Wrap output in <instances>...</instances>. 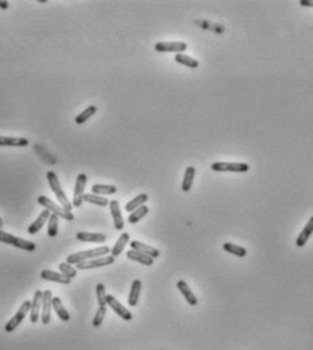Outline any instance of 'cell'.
Returning <instances> with one entry per match:
<instances>
[{
	"label": "cell",
	"mask_w": 313,
	"mask_h": 350,
	"mask_svg": "<svg viewBox=\"0 0 313 350\" xmlns=\"http://www.w3.org/2000/svg\"><path fill=\"white\" fill-rule=\"evenodd\" d=\"M107 306L111 307L113 311L116 312L119 317L122 318V319H124V321H131V319H132V314H131V311H129V310H127L120 302L116 301L115 296L107 295Z\"/></svg>",
	"instance_id": "11"
},
{
	"label": "cell",
	"mask_w": 313,
	"mask_h": 350,
	"mask_svg": "<svg viewBox=\"0 0 313 350\" xmlns=\"http://www.w3.org/2000/svg\"><path fill=\"white\" fill-rule=\"evenodd\" d=\"M58 215L50 214L49 218V226H48V234L49 237H55L58 234Z\"/></svg>",
	"instance_id": "33"
},
{
	"label": "cell",
	"mask_w": 313,
	"mask_h": 350,
	"mask_svg": "<svg viewBox=\"0 0 313 350\" xmlns=\"http://www.w3.org/2000/svg\"><path fill=\"white\" fill-rule=\"evenodd\" d=\"M174 61H176L177 64L183 65V66H186V68H190V69H197V68H199V65H200L197 59L192 58V57H189V55H186V54H183V53L176 54Z\"/></svg>",
	"instance_id": "26"
},
{
	"label": "cell",
	"mask_w": 313,
	"mask_h": 350,
	"mask_svg": "<svg viewBox=\"0 0 313 350\" xmlns=\"http://www.w3.org/2000/svg\"><path fill=\"white\" fill-rule=\"evenodd\" d=\"M127 258L132 260V261H136V263L143 264V265H147V267H150V265H153V263H154V258L147 256L145 253L134 251V249H130L129 252H127Z\"/></svg>",
	"instance_id": "21"
},
{
	"label": "cell",
	"mask_w": 313,
	"mask_h": 350,
	"mask_svg": "<svg viewBox=\"0 0 313 350\" xmlns=\"http://www.w3.org/2000/svg\"><path fill=\"white\" fill-rule=\"evenodd\" d=\"M118 191L116 186L113 185H93L92 186V193L96 195H112Z\"/></svg>",
	"instance_id": "27"
},
{
	"label": "cell",
	"mask_w": 313,
	"mask_h": 350,
	"mask_svg": "<svg viewBox=\"0 0 313 350\" xmlns=\"http://www.w3.org/2000/svg\"><path fill=\"white\" fill-rule=\"evenodd\" d=\"M130 242V234L129 233H122L120 234V237L118 238V241L115 242V245H113V248L111 249V256H113V257H118L120 253L123 252L124 248H126V245Z\"/></svg>",
	"instance_id": "24"
},
{
	"label": "cell",
	"mask_w": 313,
	"mask_h": 350,
	"mask_svg": "<svg viewBox=\"0 0 313 350\" xmlns=\"http://www.w3.org/2000/svg\"><path fill=\"white\" fill-rule=\"evenodd\" d=\"M28 139L26 138H11L0 136V147H27Z\"/></svg>",
	"instance_id": "19"
},
{
	"label": "cell",
	"mask_w": 313,
	"mask_h": 350,
	"mask_svg": "<svg viewBox=\"0 0 313 350\" xmlns=\"http://www.w3.org/2000/svg\"><path fill=\"white\" fill-rule=\"evenodd\" d=\"M313 233V217H311L309 218V221H308V224L305 226H304V229L301 231V233L298 234V237H297L296 240V245L297 247H304L305 244H307V241L309 240V237L312 236Z\"/></svg>",
	"instance_id": "20"
},
{
	"label": "cell",
	"mask_w": 313,
	"mask_h": 350,
	"mask_svg": "<svg viewBox=\"0 0 313 350\" xmlns=\"http://www.w3.org/2000/svg\"><path fill=\"white\" fill-rule=\"evenodd\" d=\"M96 112H97L96 105H89L86 109H84L82 112L77 115V117H76L75 120L76 124H84L85 121H88V120H89V118H91Z\"/></svg>",
	"instance_id": "31"
},
{
	"label": "cell",
	"mask_w": 313,
	"mask_h": 350,
	"mask_svg": "<svg viewBox=\"0 0 313 350\" xmlns=\"http://www.w3.org/2000/svg\"><path fill=\"white\" fill-rule=\"evenodd\" d=\"M41 278L43 280H49V281H55V283H59V284L64 285H69L72 279L66 278L65 275L59 274V272H54V271H50V269H43L41 271Z\"/></svg>",
	"instance_id": "14"
},
{
	"label": "cell",
	"mask_w": 313,
	"mask_h": 350,
	"mask_svg": "<svg viewBox=\"0 0 313 350\" xmlns=\"http://www.w3.org/2000/svg\"><path fill=\"white\" fill-rule=\"evenodd\" d=\"M96 295L97 304L99 307H107V294H105V285L103 283H99L96 285Z\"/></svg>",
	"instance_id": "34"
},
{
	"label": "cell",
	"mask_w": 313,
	"mask_h": 350,
	"mask_svg": "<svg viewBox=\"0 0 313 350\" xmlns=\"http://www.w3.org/2000/svg\"><path fill=\"white\" fill-rule=\"evenodd\" d=\"M149 213V208L146 205H142L140 208H138L134 211H131V214L129 215V222L130 224H136L138 221H140L143 217H146Z\"/></svg>",
	"instance_id": "32"
},
{
	"label": "cell",
	"mask_w": 313,
	"mask_h": 350,
	"mask_svg": "<svg viewBox=\"0 0 313 350\" xmlns=\"http://www.w3.org/2000/svg\"><path fill=\"white\" fill-rule=\"evenodd\" d=\"M149 199V195L146 193H142L139 194V195H136L134 199H131L130 202H127L126 204V208L124 209L127 210V211H134V210H136L138 208H140L142 205H145V202Z\"/></svg>",
	"instance_id": "28"
},
{
	"label": "cell",
	"mask_w": 313,
	"mask_h": 350,
	"mask_svg": "<svg viewBox=\"0 0 313 350\" xmlns=\"http://www.w3.org/2000/svg\"><path fill=\"white\" fill-rule=\"evenodd\" d=\"M3 224H4V222H3V220H1V218H0V228H1V226H3Z\"/></svg>",
	"instance_id": "39"
},
{
	"label": "cell",
	"mask_w": 313,
	"mask_h": 350,
	"mask_svg": "<svg viewBox=\"0 0 313 350\" xmlns=\"http://www.w3.org/2000/svg\"><path fill=\"white\" fill-rule=\"evenodd\" d=\"M107 253H111V249L107 245H103V247L93 248V249H86V251H81V252L72 253V255H69L66 257V263L78 264L82 263V261H86V260L107 256Z\"/></svg>",
	"instance_id": "1"
},
{
	"label": "cell",
	"mask_w": 313,
	"mask_h": 350,
	"mask_svg": "<svg viewBox=\"0 0 313 350\" xmlns=\"http://www.w3.org/2000/svg\"><path fill=\"white\" fill-rule=\"evenodd\" d=\"M8 7H10V3H8V1L0 0V8H1V10H7Z\"/></svg>",
	"instance_id": "38"
},
{
	"label": "cell",
	"mask_w": 313,
	"mask_h": 350,
	"mask_svg": "<svg viewBox=\"0 0 313 350\" xmlns=\"http://www.w3.org/2000/svg\"><path fill=\"white\" fill-rule=\"evenodd\" d=\"M300 4L304 7H313V0H300Z\"/></svg>",
	"instance_id": "37"
},
{
	"label": "cell",
	"mask_w": 313,
	"mask_h": 350,
	"mask_svg": "<svg viewBox=\"0 0 313 350\" xmlns=\"http://www.w3.org/2000/svg\"><path fill=\"white\" fill-rule=\"evenodd\" d=\"M140 290H142V281L139 279H135L131 284V290H130L129 296V304L131 307H134L138 304V299H139Z\"/></svg>",
	"instance_id": "23"
},
{
	"label": "cell",
	"mask_w": 313,
	"mask_h": 350,
	"mask_svg": "<svg viewBox=\"0 0 313 350\" xmlns=\"http://www.w3.org/2000/svg\"><path fill=\"white\" fill-rule=\"evenodd\" d=\"M105 314H107V307H99V310L96 311L95 318H93V321H92V326L95 328L100 327L103 321H104V318H105Z\"/></svg>",
	"instance_id": "36"
},
{
	"label": "cell",
	"mask_w": 313,
	"mask_h": 350,
	"mask_svg": "<svg viewBox=\"0 0 313 350\" xmlns=\"http://www.w3.org/2000/svg\"><path fill=\"white\" fill-rule=\"evenodd\" d=\"M188 48L185 42H158L154 45V50L158 53H183Z\"/></svg>",
	"instance_id": "9"
},
{
	"label": "cell",
	"mask_w": 313,
	"mask_h": 350,
	"mask_svg": "<svg viewBox=\"0 0 313 350\" xmlns=\"http://www.w3.org/2000/svg\"><path fill=\"white\" fill-rule=\"evenodd\" d=\"M46 177H48L50 188H52V191L55 194V197H57V199L59 201L61 206H62L65 210L72 211L73 205H72V202H69V199L66 198V194L64 193V190H62V187H61V183H59V179L58 177H57V174H55L54 171H48Z\"/></svg>",
	"instance_id": "2"
},
{
	"label": "cell",
	"mask_w": 313,
	"mask_h": 350,
	"mask_svg": "<svg viewBox=\"0 0 313 350\" xmlns=\"http://www.w3.org/2000/svg\"><path fill=\"white\" fill-rule=\"evenodd\" d=\"M37 202L41 205V206H43L45 209L49 210L52 214L58 215L59 218H62V220H66V221L75 220V215H73L72 211L65 210L62 206L57 205L55 202H53L52 199H49L48 197H45V195H39V197L37 198Z\"/></svg>",
	"instance_id": "3"
},
{
	"label": "cell",
	"mask_w": 313,
	"mask_h": 350,
	"mask_svg": "<svg viewBox=\"0 0 313 350\" xmlns=\"http://www.w3.org/2000/svg\"><path fill=\"white\" fill-rule=\"evenodd\" d=\"M58 267H59V271H61V274L65 275L66 278H69V279H75L76 276H77V269L73 268V265H72V264L61 263Z\"/></svg>",
	"instance_id": "35"
},
{
	"label": "cell",
	"mask_w": 313,
	"mask_h": 350,
	"mask_svg": "<svg viewBox=\"0 0 313 350\" xmlns=\"http://www.w3.org/2000/svg\"><path fill=\"white\" fill-rule=\"evenodd\" d=\"M177 288H178V291L183 294V296L185 298V299H186V302H188L190 306H197V303H199L197 298H196V295L193 294V291L189 288V285L186 284L183 280H178Z\"/></svg>",
	"instance_id": "18"
},
{
	"label": "cell",
	"mask_w": 313,
	"mask_h": 350,
	"mask_svg": "<svg viewBox=\"0 0 313 350\" xmlns=\"http://www.w3.org/2000/svg\"><path fill=\"white\" fill-rule=\"evenodd\" d=\"M82 201L89 202V204L97 205V206H102V208H105V206H108V205H109V201H108V199H105L104 197H102V195H96V194H93V193L84 194Z\"/></svg>",
	"instance_id": "29"
},
{
	"label": "cell",
	"mask_w": 313,
	"mask_h": 350,
	"mask_svg": "<svg viewBox=\"0 0 313 350\" xmlns=\"http://www.w3.org/2000/svg\"><path fill=\"white\" fill-rule=\"evenodd\" d=\"M109 210H111V215H112L115 229H116V231H123L124 221L122 211H120V204H119V201H116V199L109 201Z\"/></svg>",
	"instance_id": "13"
},
{
	"label": "cell",
	"mask_w": 313,
	"mask_h": 350,
	"mask_svg": "<svg viewBox=\"0 0 313 350\" xmlns=\"http://www.w3.org/2000/svg\"><path fill=\"white\" fill-rule=\"evenodd\" d=\"M130 245H131V249L138 251V252H140V253H145V255L150 256V257H153V258L159 257V251H158L156 248H153V247H150V245H146V244H143V242L136 241V240H135V241L130 242Z\"/></svg>",
	"instance_id": "15"
},
{
	"label": "cell",
	"mask_w": 313,
	"mask_h": 350,
	"mask_svg": "<svg viewBox=\"0 0 313 350\" xmlns=\"http://www.w3.org/2000/svg\"><path fill=\"white\" fill-rule=\"evenodd\" d=\"M223 249H224L226 252L234 255V256H237V257H244V256L247 255L246 248L239 247V245L232 244V242H224V244H223Z\"/></svg>",
	"instance_id": "30"
},
{
	"label": "cell",
	"mask_w": 313,
	"mask_h": 350,
	"mask_svg": "<svg viewBox=\"0 0 313 350\" xmlns=\"http://www.w3.org/2000/svg\"><path fill=\"white\" fill-rule=\"evenodd\" d=\"M52 304H53V308H54V311H55V314H57V317H58L61 321L68 322V321L70 319V314L68 312V310L65 308L64 304H62V301L59 299L58 296H53V302H52Z\"/></svg>",
	"instance_id": "22"
},
{
	"label": "cell",
	"mask_w": 313,
	"mask_h": 350,
	"mask_svg": "<svg viewBox=\"0 0 313 350\" xmlns=\"http://www.w3.org/2000/svg\"><path fill=\"white\" fill-rule=\"evenodd\" d=\"M86 181H88V177L85 174H78V177L76 179V185L75 188H73V202L72 205L75 208H80L82 205V197L85 194V186H86Z\"/></svg>",
	"instance_id": "7"
},
{
	"label": "cell",
	"mask_w": 313,
	"mask_h": 350,
	"mask_svg": "<svg viewBox=\"0 0 313 350\" xmlns=\"http://www.w3.org/2000/svg\"><path fill=\"white\" fill-rule=\"evenodd\" d=\"M0 242L8 244V245H12V247L15 248H19L22 251H27V252H32V251L37 249V245L32 241H27L25 238L10 234V233L1 231V229H0Z\"/></svg>",
	"instance_id": "4"
},
{
	"label": "cell",
	"mask_w": 313,
	"mask_h": 350,
	"mask_svg": "<svg viewBox=\"0 0 313 350\" xmlns=\"http://www.w3.org/2000/svg\"><path fill=\"white\" fill-rule=\"evenodd\" d=\"M115 263V257L113 256H103V257L92 258L89 261H82V263L76 264V269H93L100 268V267H105V265H111Z\"/></svg>",
	"instance_id": "8"
},
{
	"label": "cell",
	"mask_w": 313,
	"mask_h": 350,
	"mask_svg": "<svg viewBox=\"0 0 313 350\" xmlns=\"http://www.w3.org/2000/svg\"><path fill=\"white\" fill-rule=\"evenodd\" d=\"M52 302H53V294H52V291H43L42 311H41V322H42L43 325H49V323H50V319H52V307H53Z\"/></svg>",
	"instance_id": "10"
},
{
	"label": "cell",
	"mask_w": 313,
	"mask_h": 350,
	"mask_svg": "<svg viewBox=\"0 0 313 350\" xmlns=\"http://www.w3.org/2000/svg\"><path fill=\"white\" fill-rule=\"evenodd\" d=\"M43 291L37 290L34 292V298L31 301V308H30V322L37 323L41 315V304H42Z\"/></svg>",
	"instance_id": "12"
},
{
	"label": "cell",
	"mask_w": 313,
	"mask_h": 350,
	"mask_svg": "<svg viewBox=\"0 0 313 350\" xmlns=\"http://www.w3.org/2000/svg\"><path fill=\"white\" fill-rule=\"evenodd\" d=\"M50 214H52V213H50L49 210H43L42 213L37 217V220L34 221L31 225L27 228V232H28L30 234H35V233H38V232L42 229V226L46 224V221H49Z\"/></svg>",
	"instance_id": "16"
},
{
	"label": "cell",
	"mask_w": 313,
	"mask_h": 350,
	"mask_svg": "<svg viewBox=\"0 0 313 350\" xmlns=\"http://www.w3.org/2000/svg\"><path fill=\"white\" fill-rule=\"evenodd\" d=\"M210 168L217 172H247L250 166L247 163L239 162H215L210 164Z\"/></svg>",
	"instance_id": "5"
},
{
	"label": "cell",
	"mask_w": 313,
	"mask_h": 350,
	"mask_svg": "<svg viewBox=\"0 0 313 350\" xmlns=\"http://www.w3.org/2000/svg\"><path fill=\"white\" fill-rule=\"evenodd\" d=\"M30 308H31V302L30 301L23 302V303H22V306L19 307V310L16 311L15 315L11 318L8 322L5 323V326H4L5 331H7V333L14 331V330H15V328L18 327L19 325H21L22 321L25 319V317H26L27 314H28Z\"/></svg>",
	"instance_id": "6"
},
{
	"label": "cell",
	"mask_w": 313,
	"mask_h": 350,
	"mask_svg": "<svg viewBox=\"0 0 313 350\" xmlns=\"http://www.w3.org/2000/svg\"><path fill=\"white\" fill-rule=\"evenodd\" d=\"M194 175H196V168H194L193 166L186 167V170H185V174H183V186H181V188H183V193H188L189 190L192 188Z\"/></svg>",
	"instance_id": "25"
},
{
	"label": "cell",
	"mask_w": 313,
	"mask_h": 350,
	"mask_svg": "<svg viewBox=\"0 0 313 350\" xmlns=\"http://www.w3.org/2000/svg\"><path fill=\"white\" fill-rule=\"evenodd\" d=\"M76 238L81 242H104L105 234L103 233H92V232H78L76 234Z\"/></svg>",
	"instance_id": "17"
}]
</instances>
